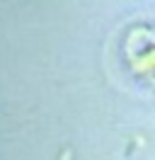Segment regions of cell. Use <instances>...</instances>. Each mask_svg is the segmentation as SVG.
Returning <instances> with one entry per match:
<instances>
[{
    "label": "cell",
    "mask_w": 155,
    "mask_h": 160,
    "mask_svg": "<svg viewBox=\"0 0 155 160\" xmlns=\"http://www.w3.org/2000/svg\"><path fill=\"white\" fill-rule=\"evenodd\" d=\"M121 61L138 82L155 90V22H138L121 39Z\"/></svg>",
    "instance_id": "1"
}]
</instances>
